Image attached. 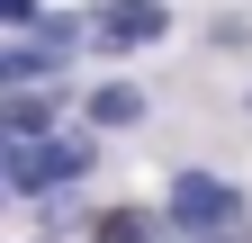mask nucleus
<instances>
[{"instance_id":"20e7f679","label":"nucleus","mask_w":252,"mask_h":243,"mask_svg":"<svg viewBox=\"0 0 252 243\" xmlns=\"http://www.w3.org/2000/svg\"><path fill=\"white\" fill-rule=\"evenodd\" d=\"M90 117H99V126H135V117H144V90H126V81L90 90Z\"/></svg>"},{"instance_id":"0eeeda50","label":"nucleus","mask_w":252,"mask_h":243,"mask_svg":"<svg viewBox=\"0 0 252 243\" xmlns=\"http://www.w3.org/2000/svg\"><path fill=\"white\" fill-rule=\"evenodd\" d=\"M0 9H9V18H18V27H27V18H36V0H0Z\"/></svg>"},{"instance_id":"f257e3e1","label":"nucleus","mask_w":252,"mask_h":243,"mask_svg":"<svg viewBox=\"0 0 252 243\" xmlns=\"http://www.w3.org/2000/svg\"><path fill=\"white\" fill-rule=\"evenodd\" d=\"M90 171V135H9V189H54V180Z\"/></svg>"},{"instance_id":"f03ea898","label":"nucleus","mask_w":252,"mask_h":243,"mask_svg":"<svg viewBox=\"0 0 252 243\" xmlns=\"http://www.w3.org/2000/svg\"><path fill=\"white\" fill-rule=\"evenodd\" d=\"M90 36L99 45H153L162 36V0H99L90 9Z\"/></svg>"},{"instance_id":"39448f33","label":"nucleus","mask_w":252,"mask_h":243,"mask_svg":"<svg viewBox=\"0 0 252 243\" xmlns=\"http://www.w3.org/2000/svg\"><path fill=\"white\" fill-rule=\"evenodd\" d=\"M45 117H54L45 90H18V99H9V135H45Z\"/></svg>"},{"instance_id":"7ed1b4c3","label":"nucleus","mask_w":252,"mask_h":243,"mask_svg":"<svg viewBox=\"0 0 252 243\" xmlns=\"http://www.w3.org/2000/svg\"><path fill=\"white\" fill-rule=\"evenodd\" d=\"M171 216H180L189 234H216V225H234V189L207 180V171H189L180 189H171Z\"/></svg>"},{"instance_id":"423d86ee","label":"nucleus","mask_w":252,"mask_h":243,"mask_svg":"<svg viewBox=\"0 0 252 243\" xmlns=\"http://www.w3.org/2000/svg\"><path fill=\"white\" fill-rule=\"evenodd\" d=\"M99 243H144V216H135V207H108V216H99Z\"/></svg>"}]
</instances>
